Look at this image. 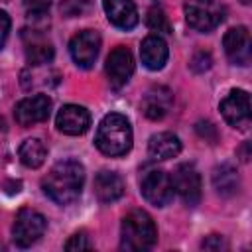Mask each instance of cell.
<instances>
[{
  "mask_svg": "<svg viewBox=\"0 0 252 252\" xmlns=\"http://www.w3.org/2000/svg\"><path fill=\"white\" fill-rule=\"evenodd\" d=\"M85 183V167L77 159H63L55 163L43 177V193L57 205H69L79 199Z\"/></svg>",
  "mask_w": 252,
  "mask_h": 252,
  "instance_id": "obj_1",
  "label": "cell"
},
{
  "mask_svg": "<svg viewBox=\"0 0 252 252\" xmlns=\"http://www.w3.org/2000/svg\"><path fill=\"white\" fill-rule=\"evenodd\" d=\"M94 144L104 156H110V158H118V156H124L126 152H130L132 126H130L128 118L118 112L106 114L96 128Z\"/></svg>",
  "mask_w": 252,
  "mask_h": 252,
  "instance_id": "obj_2",
  "label": "cell"
},
{
  "mask_svg": "<svg viewBox=\"0 0 252 252\" xmlns=\"http://www.w3.org/2000/svg\"><path fill=\"white\" fill-rule=\"evenodd\" d=\"M158 240V228L146 211H132L122 219L120 248L122 250H150Z\"/></svg>",
  "mask_w": 252,
  "mask_h": 252,
  "instance_id": "obj_3",
  "label": "cell"
},
{
  "mask_svg": "<svg viewBox=\"0 0 252 252\" xmlns=\"http://www.w3.org/2000/svg\"><path fill=\"white\" fill-rule=\"evenodd\" d=\"M185 20L197 32H211L224 20V6L217 0H187Z\"/></svg>",
  "mask_w": 252,
  "mask_h": 252,
  "instance_id": "obj_4",
  "label": "cell"
},
{
  "mask_svg": "<svg viewBox=\"0 0 252 252\" xmlns=\"http://www.w3.org/2000/svg\"><path fill=\"white\" fill-rule=\"evenodd\" d=\"M45 232V217L33 209H20L12 224V238L20 248H28L37 242Z\"/></svg>",
  "mask_w": 252,
  "mask_h": 252,
  "instance_id": "obj_5",
  "label": "cell"
},
{
  "mask_svg": "<svg viewBox=\"0 0 252 252\" xmlns=\"http://www.w3.org/2000/svg\"><path fill=\"white\" fill-rule=\"evenodd\" d=\"M142 195L148 203L156 207H165L173 199V183L171 177L161 169H152L142 177Z\"/></svg>",
  "mask_w": 252,
  "mask_h": 252,
  "instance_id": "obj_6",
  "label": "cell"
},
{
  "mask_svg": "<svg viewBox=\"0 0 252 252\" xmlns=\"http://www.w3.org/2000/svg\"><path fill=\"white\" fill-rule=\"evenodd\" d=\"M220 112L232 128L246 130L250 126V96H248V93L242 89L230 91L220 102Z\"/></svg>",
  "mask_w": 252,
  "mask_h": 252,
  "instance_id": "obj_7",
  "label": "cell"
},
{
  "mask_svg": "<svg viewBox=\"0 0 252 252\" xmlns=\"http://www.w3.org/2000/svg\"><path fill=\"white\" fill-rule=\"evenodd\" d=\"M222 47L230 63L234 65H248L252 59V39L250 32L244 26L230 28L222 37Z\"/></svg>",
  "mask_w": 252,
  "mask_h": 252,
  "instance_id": "obj_8",
  "label": "cell"
},
{
  "mask_svg": "<svg viewBox=\"0 0 252 252\" xmlns=\"http://www.w3.org/2000/svg\"><path fill=\"white\" fill-rule=\"evenodd\" d=\"M173 191L179 193V197L189 205L195 207L201 199V175L191 163H181L175 167L171 175Z\"/></svg>",
  "mask_w": 252,
  "mask_h": 252,
  "instance_id": "obj_9",
  "label": "cell"
},
{
  "mask_svg": "<svg viewBox=\"0 0 252 252\" xmlns=\"http://www.w3.org/2000/svg\"><path fill=\"white\" fill-rule=\"evenodd\" d=\"M69 51L77 67L89 69L100 51V35L94 30H83L77 35H73L69 43Z\"/></svg>",
  "mask_w": 252,
  "mask_h": 252,
  "instance_id": "obj_10",
  "label": "cell"
},
{
  "mask_svg": "<svg viewBox=\"0 0 252 252\" xmlns=\"http://www.w3.org/2000/svg\"><path fill=\"white\" fill-rule=\"evenodd\" d=\"M49 110H51V98L39 93V94L20 100L14 108V118L20 126H32V124L47 120Z\"/></svg>",
  "mask_w": 252,
  "mask_h": 252,
  "instance_id": "obj_11",
  "label": "cell"
},
{
  "mask_svg": "<svg viewBox=\"0 0 252 252\" xmlns=\"http://www.w3.org/2000/svg\"><path fill=\"white\" fill-rule=\"evenodd\" d=\"M134 73V59L126 47H114L106 59V75L112 89H122Z\"/></svg>",
  "mask_w": 252,
  "mask_h": 252,
  "instance_id": "obj_12",
  "label": "cell"
},
{
  "mask_svg": "<svg viewBox=\"0 0 252 252\" xmlns=\"http://www.w3.org/2000/svg\"><path fill=\"white\" fill-rule=\"evenodd\" d=\"M55 124L57 128L63 132V134H69V136H81L89 130L91 126V114L85 106H79V104H65L59 112H57V118H55Z\"/></svg>",
  "mask_w": 252,
  "mask_h": 252,
  "instance_id": "obj_13",
  "label": "cell"
},
{
  "mask_svg": "<svg viewBox=\"0 0 252 252\" xmlns=\"http://www.w3.org/2000/svg\"><path fill=\"white\" fill-rule=\"evenodd\" d=\"M173 104V93L167 87H152L142 98V112L150 120H161Z\"/></svg>",
  "mask_w": 252,
  "mask_h": 252,
  "instance_id": "obj_14",
  "label": "cell"
},
{
  "mask_svg": "<svg viewBox=\"0 0 252 252\" xmlns=\"http://www.w3.org/2000/svg\"><path fill=\"white\" fill-rule=\"evenodd\" d=\"M104 12L110 24L120 30H132L138 24V10L134 0H104Z\"/></svg>",
  "mask_w": 252,
  "mask_h": 252,
  "instance_id": "obj_15",
  "label": "cell"
},
{
  "mask_svg": "<svg viewBox=\"0 0 252 252\" xmlns=\"http://www.w3.org/2000/svg\"><path fill=\"white\" fill-rule=\"evenodd\" d=\"M167 43L163 41L161 35H148L142 45H140V57L142 63L150 69V71H159L165 61H167Z\"/></svg>",
  "mask_w": 252,
  "mask_h": 252,
  "instance_id": "obj_16",
  "label": "cell"
},
{
  "mask_svg": "<svg viewBox=\"0 0 252 252\" xmlns=\"http://www.w3.org/2000/svg\"><path fill=\"white\" fill-rule=\"evenodd\" d=\"M94 193L100 203H114L124 195V181L114 171H100L94 177Z\"/></svg>",
  "mask_w": 252,
  "mask_h": 252,
  "instance_id": "obj_17",
  "label": "cell"
},
{
  "mask_svg": "<svg viewBox=\"0 0 252 252\" xmlns=\"http://www.w3.org/2000/svg\"><path fill=\"white\" fill-rule=\"evenodd\" d=\"M148 152L154 159H169L181 152V142L171 132H159V134H154L150 138Z\"/></svg>",
  "mask_w": 252,
  "mask_h": 252,
  "instance_id": "obj_18",
  "label": "cell"
},
{
  "mask_svg": "<svg viewBox=\"0 0 252 252\" xmlns=\"http://www.w3.org/2000/svg\"><path fill=\"white\" fill-rule=\"evenodd\" d=\"M213 185L217 189L219 195L222 197H230L238 191V185H240V177H238V171L232 163H220L213 169Z\"/></svg>",
  "mask_w": 252,
  "mask_h": 252,
  "instance_id": "obj_19",
  "label": "cell"
},
{
  "mask_svg": "<svg viewBox=\"0 0 252 252\" xmlns=\"http://www.w3.org/2000/svg\"><path fill=\"white\" fill-rule=\"evenodd\" d=\"M26 59L30 65H47L53 59V45L32 30V37H26Z\"/></svg>",
  "mask_w": 252,
  "mask_h": 252,
  "instance_id": "obj_20",
  "label": "cell"
},
{
  "mask_svg": "<svg viewBox=\"0 0 252 252\" xmlns=\"http://www.w3.org/2000/svg\"><path fill=\"white\" fill-rule=\"evenodd\" d=\"M18 156H20V161L26 165V167H39L43 161H45V156H47V150L43 146L41 140L37 138H28L22 142L20 150H18Z\"/></svg>",
  "mask_w": 252,
  "mask_h": 252,
  "instance_id": "obj_21",
  "label": "cell"
},
{
  "mask_svg": "<svg viewBox=\"0 0 252 252\" xmlns=\"http://www.w3.org/2000/svg\"><path fill=\"white\" fill-rule=\"evenodd\" d=\"M146 22H148V28L154 30V32L171 33V24H169V20H167V16H165V12H163L161 8H156V6L150 8Z\"/></svg>",
  "mask_w": 252,
  "mask_h": 252,
  "instance_id": "obj_22",
  "label": "cell"
},
{
  "mask_svg": "<svg viewBox=\"0 0 252 252\" xmlns=\"http://www.w3.org/2000/svg\"><path fill=\"white\" fill-rule=\"evenodd\" d=\"M91 248H93V244H91L89 234H87L85 230L75 232V234L65 242V250H69V252H73V250H91Z\"/></svg>",
  "mask_w": 252,
  "mask_h": 252,
  "instance_id": "obj_23",
  "label": "cell"
},
{
  "mask_svg": "<svg viewBox=\"0 0 252 252\" xmlns=\"http://www.w3.org/2000/svg\"><path fill=\"white\" fill-rule=\"evenodd\" d=\"M211 63H213V59H211V55L207 51H197L189 65H191V69L195 73H203V71H207L211 67Z\"/></svg>",
  "mask_w": 252,
  "mask_h": 252,
  "instance_id": "obj_24",
  "label": "cell"
},
{
  "mask_svg": "<svg viewBox=\"0 0 252 252\" xmlns=\"http://www.w3.org/2000/svg\"><path fill=\"white\" fill-rule=\"evenodd\" d=\"M51 2L53 0H24V6L30 16H35V14H45Z\"/></svg>",
  "mask_w": 252,
  "mask_h": 252,
  "instance_id": "obj_25",
  "label": "cell"
},
{
  "mask_svg": "<svg viewBox=\"0 0 252 252\" xmlns=\"http://www.w3.org/2000/svg\"><path fill=\"white\" fill-rule=\"evenodd\" d=\"M201 248H205V250H226L228 244L224 242L222 236H219V234H211V236H207V238L201 242Z\"/></svg>",
  "mask_w": 252,
  "mask_h": 252,
  "instance_id": "obj_26",
  "label": "cell"
},
{
  "mask_svg": "<svg viewBox=\"0 0 252 252\" xmlns=\"http://www.w3.org/2000/svg\"><path fill=\"white\" fill-rule=\"evenodd\" d=\"M8 33H10V16L4 10H0V49L4 47Z\"/></svg>",
  "mask_w": 252,
  "mask_h": 252,
  "instance_id": "obj_27",
  "label": "cell"
},
{
  "mask_svg": "<svg viewBox=\"0 0 252 252\" xmlns=\"http://www.w3.org/2000/svg\"><path fill=\"white\" fill-rule=\"evenodd\" d=\"M197 132H199V134H201L203 138H207V140H211L209 132L217 136V130H215V126H213L211 122H197ZM211 142H213V140H211Z\"/></svg>",
  "mask_w": 252,
  "mask_h": 252,
  "instance_id": "obj_28",
  "label": "cell"
},
{
  "mask_svg": "<svg viewBox=\"0 0 252 252\" xmlns=\"http://www.w3.org/2000/svg\"><path fill=\"white\" fill-rule=\"evenodd\" d=\"M240 2H242V4H246V6L250 4V0H240Z\"/></svg>",
  "mask_w": 252,
  "mask_h": 252,
  "instance_id": "obj_29",
  "label": "cell"
}]
</instances>
